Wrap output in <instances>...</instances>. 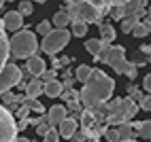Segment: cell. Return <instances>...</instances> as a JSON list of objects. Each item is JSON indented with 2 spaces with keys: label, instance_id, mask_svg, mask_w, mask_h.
Returning <instances> with one entry per match:
<instances>
[{
  "label": "cell",
  "instance_id": "cell-1",
  "mask_svg": "<svg viewBox=\"0 0 151 142\" xmlns=\"http://www.w3.org/2000/svg\"><path fill=\"white\" fill-rule=\"evenodd\" d=\"M113 91H115V81L102 70L92 68V74L83 83V89L79 91V102L85 108H94L113 98Z\"/></svg>",
  "mask_w": 151,
  "mask_h": 142
},
{
  "label": "cell",
  "instance_id": "cell-2",
  "mask_svg": "<svg viewBox=\"0 0 151 142\" xmlns=\"http://www.w3.org/2000/svg\"><path fill=\"white\" fill-rule=\"evenodd\" d=\"M38 51V40L36 34L30 30H17L13 38H9V55H13L15 59H28L36 55Z\"/></svg>",
  "mask_w": 151,
  "mask_h": 142
},
{
  "label": "cell",
  "instance_id": "cell-3",
  "mask_svg": "<svg viewBox=\"0 0 151 142\" xmlns=\"http://www.w3.org/2000/svg\"><path fill=\"white\" fill-rule=\"evenodd\" d=\"M104 64H109L111 68H113V72L124 74V76H128L130 81H134L136 74H138V72H136V66L128 62V57H126V49H124V47H113V45H111L109 53H106V62H104Z\"/></svg>",
  "mask_w": 151,
  "mask_h": 142
},
{
  "label": "cell",
  "instance_id": "cell-4",
  "mask_svg": "<svg viewBox=\"0 0 151 142\" xmlns=\"http://www.w3.org/2000/svg\"><path fill=\"white\" fill-rule=\"evenodd\" d=\"M64 11L70 17V24H77V21H81V24H100L102 17H104L94 4H89L87 0H81L79 4H73V6L66 4Z\"/></svg>",
  "mask_w": 151,
  "mask_h": 142
},
{
  "label": "cell",
  "instance_id": "cell-5",
  "mask_svg": "<svg viewBox=\"0 0 151 142\" xmlns=\"http://www.w3.org/2000/svg\"><path fill=\"white\" fill-rule=\"evenodd\" d=\"M136 113H138V106H136L134 100L122 98V100H119L117 110H115L111 117H106L104 123H106V125H124V123H130V119H134Z\"/></svg>",
  "mask_w": 151,
  "mask_h": 142
},
{
  "label": "cell",
  "instance_id": "cell-6",
  "mask_svg": "<svg viewBox=\"0 0 151 142\" xmlns=\"http://www.w3.org/2000/svg\"><path fill=\"white\" fill-rule=\"evenodd\" d=\"M68 40H70V32L68 30H51L49 34L43 36L41 40V49L47 53V55H53L58 51H62V49L68 45Z\"/></svg>",
  "mask_w": 151,
  "mask_h": 142
},
{
  "label": "cell",
  "instance_id": "cell-7",
  "mask_svg": "<svg viewBox=\"0 0 151 142\" xmlns=\"http://www.w3.org/2000/svg\"><path fill=\"white\" fill-rule=\"evenodd\" d=\"M17 138L15 117L6 106L0 104V142H13Z\"/></svg>",
  "mask_w": 151,
  "mask_h": 142
},
{
  "label": "cell",
  "instance_id": "cell-8",
  "mask_svg": "<svg viewBox=\"0 0 151 142\" xmlns=\"http://www.w3.org/2000/svg\"><path fill=\"white\" fill-rule=\"evenodd\" d=\"M22 68L19 66H15V64H11V62H6L4 64V68L0 70V96L2 93H6L11 87H15L19 81H22Z\"/></svg>",
  "mask_w": 151,
  "mask_h": 142
},
{
  "label": "cell",
  "instance_id": "cell-9",
  "mask_svg": "<svg viewBox=\"0 0 151 142\" xmlns=\"http://www.w3.org/2000/svg\"><path fill=\"white\" fill-rule=\"evenodd\" d=\"M0 19H2V26H4L6 32H17V30L24 28V17L17 11H9L4 17H0Z\"/></svg>",
  "mask_w": 151,
  "mask_h": 142
},
{
  "label": "cell",
  "instance_id": "cell-10",
  "mask_svg": "<svg viewBox=\"0 0 151 142\" xmlns=\"http://www.w3.org/2000/svg\"><path fill=\"white\" fill-rule=\"evenodd\" d=\"M26 74H32L34 78H38L43 72H45V59L43 57H38V55H32V57H28V62H26Z\"/></svg>",
  "mask_w": 151,
  "mask_h": 142
},
{
  "label": "cell",
  "instance_id": "cell-11",
  "mask_svg": "<svg viewBox=\"0 0 151 142\" xmlns=\"http://www.w3.org/2000/svg\"><path fill=\"white\" fill-rule=\"evenodd\" d=\"M64 119H66V106L55 104V106L49 108V113H47V121H49V125H51V127H58Z\"/></svg>",
  "mask_w": 151,
  "mask_h": 142
},
{
  "label": "cell",
  "instance_id": "cell-12",
  "mask_svg": "<svg viewBox=\"0 0 151 142\" xmlns=\"http://www.w3.org/2000/svg\"><path fill=\"white\" fill-rule=\"evenodd\" d=\"M6 62H9V34L2 26V19H0V70L4 68Z\"/></svg>",
  "mask_w": 151,
  "mask_h": 142
},
{
  "label": "cell",
  "instance_id": "cell-13",
  "mask_svg": "<svg viewBox=\"0 0 151 142\" xmlns=\"http://www.w3.org/2000/svg\"><path fill=\"white\" fill-rule=\"evenodd\" d=\"M77 127H79V123H77V119H73V117H66L62 123L58 125V134L62 136V138H73V134L77 131Z\"/></svg>",
  "mask_w": 151,
  "mask_h": 142
},
{
  "label": "cell",
  "instance_id": "cell-14",
  "mask_svg": "<svg viewBox=\"0 0 151 142\" xmlns=\"http://www.w3.org/2000/svg\"><path fill=\"white\" fill-rule=\"evenodd\" d=\"M43 93V81L41 78H32V81H30V83L26 85V98H38V96H41Z\"/></svg>",
  "mask_w": 151,
  "mask_h": 142
},
{
  "label": "cell",
  "instance_id": "cell-15",
  "mask_svg": "<svg viewBox=\"0 0 151 142\" xmlns=\"http://www.w3.org/2000/svg\"><path fill=\"white\" fill-rule=\"evenodd\" d=\"M98 26H100V40L111 45V43L115 40V28H113V24H104V21H100Z\"/></svg>",
  "mask_w": 151,
  "mask_h": 142
},
{
  "label": "cell",
  "instance_id": "cell-16",
  "mask_svg": "<svg viewBox=\"0 0 151 142\" xmlns=\"http://www.w3.org/2000/svg\"><path fill=\"white\" fill-rule=\"evenodd\" d=\"M43 93L47 98H60V93H62V83H60V81H49V83L43 85Z\"/></svg>",
  "mask_w": 151,
  "mask_h": 142
},
{
  "label": "cell",
  "instance_id": "cell-17",
  "mask_svg": "<svg viewBox=\"0 0 151 142\" xmlns=\"http://www.w3.org/2000/svg\"><path fill=\"white\" fill-rule=\"evenodd\" d=\"M117 136H119V142L132 140V138H136V127H134V125H130V123H124V125H119Z\"/></svg>",
  "mask_w": 151,
  "mask_h": 142
},
{
  "label": "cell",
  "instance_id": "cell-18",
  "mask_svg": "<svg viewBox=\"0 0 151 142\" xmlns=\"http://www.w3.org/2000/svg\"><path fill=\"white\" fill-rule=\"evenodd\" d=\"M68 24H70V17H68L66 11H58V13L53 15V19H51V26H53L55 30H66Z\"/></svg>",
  "mask_w": 151,
  "mask_h": 142
},
{
  "label": "cell",
  "instance_id": "cell-19",
  "mask_svg": "<svg viewBox=\"0 0 151 142\" xmlns=\"http://www.w3.org/2000/svg\"><path fill=\"white\" fill-rule=\"evenodd\" d=\"M149 32H151L149 17H147V19H140V21L134 26V30H132V34H134L136 38H145V36H149Z\"/></svg>",
  "mask_w": 151,
  "mask_h": 142
},
{
  "label": "cell",
  "instance_id": "cell-20",
  "mask_svg": "<svg viewBox=\"0 0 151 142\" xmlns=\"http://www.w3.org/2000/svg\"><path fill=\"white\" fill-rule=\"evenodd\" d=\"M134 127H136V136H138L140 140H147V142H149V136H151V121L147 119V121H140V123H134Z\"/></svg>",
  "mask_w": 151,
  "mask_h": 142
},
{
  "label": "cell",
  "instance_id": "cell-21",
  "mask_svg": "<svg viewBox=\"0 0 151 142\" xmlns=\"http://www.w3.org/2000/svg\"><path fill=\"white\" fill-rule=\"evenodd\" d=\"M89 74H92V68H89L87 64H81V66H79L75 72H73V76L79 81V83H85V81L89 78Z\"/></svg>",
  "mask_w": 151,
  "mask_h": 142
},
{
  "label": "cell",
  "instance_id": "cell-22",
  "mask_svg": "<svg viewBox=\"0 0 151 142\" xmlns=\"http://www.w3.org/2000/svg\"><path fill=\"white\" fill-rule=\"evenodd\" d=\"M138 21H140V17H136V15H128V17H124V19H122V32L130 34Z\"/></svg>",
  "mask_w": 151,
  "mask_h": 142
},
{
  "label": "cell",
  "instance_id": "cell-23",
  "mask_svg": "<svg viewBox=\"0 0 151 142\" xmlns=\"http://www.w3.org/2000/svg\"><path fill=\"white\" fill-rule=\"evenodd\" d=\"M85 49H87V53L89 55H94V59H96V55L100 53V49H102V40H96V38H92V40H85Z\"/></svg>",
  "mask_w": 151,
  "mask_h": 142
},
{
  "label": "cell",
  "instance_id": "cell-24",
  "mask_svg": "<svg viewBox=\"0 0 151 142\" xmlns=\"http://www.w3.org/2000/svg\"><path fill=\"white\" fill-rule=\"evenodd\" d=\"M92 125H96V117H94V113L89 108H85V110H81V127H92Z\"/></svg>",
  "mask_w": 151,
  "mask_h": 142
},
{
  "label": "cell",
  "instance_id": "cell-25",
  "mask_svg": "<svg viewBox=\"0 0 151 142\" xmlns=\"http://www.w3.org/2000/svg\"><path fill=\"white\" fill-rule=\"evenodd\" d=\"M124 6H126V4H113V6H111V9H109V15H111V19H117V21H122V19L126 17Z\"/></svg>",
  "mask_w": 151,
  "mask_h": 142
},
{
  "label": "cell",
  "instance_id": "cell-26",
  "mask_svg": "<svg viewBox=\"0 0 151 142\" xmlns=\"http://www.w3.org/2000/svg\"><path fill=\"white\" fill-rule=\"evenodd\" d=\"M26 106H28V110H34V113H38V115H43L45 113V106L38 102L36 98H26V102H24Z\"/></svg>",
  "mask_w": 151,
  "mask_h": 142
},
{
  "label": "cell",
  "instance_id": "cell-27",
  "mask_svg": "<svg viewBox=\"0 0 151 142\" xmlns=\"http://www.w3.org/2000/svg\"><path fill=\"white\" fill-rule=\"evenodd\" d=\"M34 125H36V134H38V136H45L47 131L51 129V125H49V121H47V117H38Z\"/></svg>",
  "mask_w": 151,
  "mask_h": 142
},
{
  "label": "cell",
  "instance_id": "cell-28",
  "mask_svg": "<svg viewBox=\"0 0 151 142\" xmlns=\"http://www.w3.org/2000/svg\"><path fill=\"white\" fill-rule=\"evenodd\" d=\"M128 62H130V64H134V66L138 68V66H145V64H149V57H147V55H143L140 51H136V53L132 55V59H128Z\"/></svg>",
  "mask_w": 151,
  "mask_h": 142
},
{
  "label": "cell",
  "instance_id": "cell-29",
  "mask_svg": "<svg viewBox=\"0 0 151 142\" xmlns=\"http://www.w3.org/2000/svg\"><path fill=\"white\" fill-rule=\"evenodd\" d=\"M22 17H26V15H32L34 13V6H32V2L30 0H24V2H19V11H17Z\"/></svg>",
  "mask_w": 151,
  "mask_h": 142
},
{
  "label": "cell",
  "instance_id": "cell-30",
  "mask_svg": "<svg viewBox=\"0 0 151 142\" xmlns=\"http://www.w3.org/2000/svg\"><path fill=\"white\" fill-rule=\"evenodd\" d=\"M128 93H130L128 98H130V100H134V102H136V100H140L143 96H147V93H143V91H140L136 85H128Z\"/></svg>",
  "mask_w": 151,
  "mask_h": 142
},
{
  "label": "cell",
  "instance_id": "cell-31",
  "mask_svg": "<svg viewBox=\"0 0 151 142\" xmlns=\"http://www.w3.org/2000/svg\"><path fill=\"white\" fill-rule=\"evenodd\" d=\"M73 34L75 36H85L87 34V24H81V21L73 24Z\"/></svg>",
  "mask_w": 151,
  "mask_h": 142
},
{
  "label": "cell",
  "instance_id": "cell-32",
  "mask_svg": "<svg viewBox=\"0 0 151 142\" xmlns=\"http://www.w3.org/2000/svg\"><path fill=\"white\" fill-rule=\"evenodd\" d=\"M36 30H38V34H43V36H45V34H49V32L53 30V26H51V21H47V19H43V21L36 26Z\"/></svg>",
  "mask_w": 151,
  "mask_h": 142
},
{
  "label": "cell",
  "instance_id": "cell-33",
  "mask_svg": "<svg viewBox=\"0 0 151 142\" xmlns=\"http://www.w3.org/2000/svg\"><path fill=\"white\" fill-rule=\"evenodd\" d=\"M102 136L106 138V142H119V136H117V129H113V127H106Z\"/></svg>",
  "mask_w": 151,
  "mask_h": 142
},
{
  "label": "cell",
  "instance_id": "cell-34",
  "mask_svg": "<svg viewBox=\"0 0 151 142\" xmlns=\"http://www.w3.org/2000/svg\"><path fill=\"white\" fill-rule=\"evenodd\" d=\"M138 110H147V113H149V110H151V98L149 96H143V98H140L138 100Z\"/></svg>",
  "mask_w": 151,
  "mask_h": 142
},
{
  "label": "cell",
  "instance_id": "cell-35",
  "mask_svg": "<svg viewBox=\"0 0 151 142\" xmlns=\"http://www.w3.org/2000/svg\"><path fill=\"white\" fill-rule=\"evenodd\" d=\"M43 138H45V142H60V134H58V129H55V127H51Z\"/></svg>",
  "mask_w": 151,
  "mask_h": 142
},
{
  "label": "cell",
  "instance_id": "cell-36",
  "mask_svg": "<svg viewBox=\"0 0 151 142\" xmlns=\"http://www.w3.org/2000/svg\"><path fill=\"white\" fill-rule=\"evenodd\" d=\"M55 74H58V72H55V70L51 68V70H45V72H43L41 76H38V78H43L45 83H49V81H55Z\"/></svg>",
  "mask_w": 151,
  "mask_h": 142
},
{
  "label": "cell",
  "instance_id": "cell-37",
  "mask_svg": "<svg viewBox=\"0 0 151 142\" xmlns=\"http://www.w3.org/2000/svg\"><path fill=\"white\" fill-rule=\"evenodd\" d=\"M28 113H30V110H28L26 104H19V106H17V119H26Z\"/></svg>",
  "mask_w": 151,
  "mask_h": 142
},
{
  "label": "cell",
  "instance_id": "cell-38",
  "mask_svg": "<svg viewBox=\"0 0 151 142\" xmlns=\"http://www.w3.org/2000/svg\"><path fill=\"white\" fill-rule=\"evenodd\" d=\"M143 89L147 91V96H149V91H151V74H147V76L143 78Z\"/></svg>",
  "mask_w": 151,
  "mask_h": 142
},
{
  "label": "cell",
  "instance_id": "cell-39",
  "mask_svg": "<svg viewBox=\"0 0 151 142\" xmlns=\"http://www.w3.org/2000/svg\"><path fill=\"white\" fill-rule=\"evenodd\" d=\"M73 85H75V78H64V83H62V91L73 89Z\"/></svg>",
  "mask_w": 151,
  "mask_h": 142
},
{
  "label": "cell",
  "instance_id": "cell-40",
  "mask_svg": "<svg viewBox=\"0 0 151 142\" xmlns=\"http://www.w3.org/2000/svg\"><path fill=\"white\" fill-rule=\"evenodd\" d=\"M140 53L149 57V53H151V47H149V45H140Z\"/></svg>",
  "mask_w": 151,
  "mask_h": 142
},
{
  "label": "cell",
  "instance_id": "cell-41",
  "mask_svg": "<svg viewBox=\"0 0 151 142\" xmlns=\"http://www.w3.org/2000/svg\"><path fill=\"white\" fill-rule=\"evenodd\" d=\"M51 64H53V70L62 68V62H60V57H53V59H51Z\"/></svg>",
  "mask_w": 151,
  "mask_h": 142
},
{
  "label": "cell",
  "instance_id": "cell-42",
  "mask_svg": "<svg viewBox=\"0 0 151 142\" xmlns=\"http://www.w3.org/2000/svg\"><path fill=\"white\" fill-rule=\"evenodd\" d=\"M64 78H75L73 76V70H70V68H64V74H62Z\"/></svg>",
  "mask_w": 151,
  "mask_h": 142
},
{
  "label": "cell",
  "instance_id": "cell-43",
  "mask_svg": "<svg viewBox=\"0 0 151 142\" xmlns=\"http://www.w3.org/2000/svg\"><path fill=\"white\" fill-rule=\"evenodd\" d=\"M79 2H81V0H66V4H68V6H73V4H79Z\"/></svg>",
  "mask_w": 151,
  "mask_h": 142
},
{
  "label": "cell",
  "instance_id": "cell-44",
  "mask_svg": "<svg viewBox=\"0 0 151 142\" xmlns=\"http://www.w3.org/2000/svg\"><path fill=\"white\" fill-rule=\"evenodd\" d=\"M13 142H32V140H28V138H15Z\"/></svg>",
  "mask_w": 151,
  "mask_h": 142
},
{
  "label": "cell",
  "instance_id": "cell-45",
  "mask_svg": "<svg viewBox=\"0 0 151 142\" xmlns=\"http://www.w3.org/2000/svg\"><path fill=\"white\" fill-rule=\"evenodd\" d=\"M126 142H136V138H132V140H126Z\"/></svg>",
  "mask_w": 151,
  "mask_h": 142
},
{
  "label": "cell",
  "instance_id": "cell-46",
  "mask_svg": "<svg viewBox=\"0 0 151 142\" xmlns=\"http://www.w3.org/2000/svg\"><path fill=\"white\" fill-rule=\"evenodd\" d=\"M36 2H41V4H43V2H47V0H36Z\"/></svg>",
  "mask_w": 151,
  "mask_h": 142
},
{
  "label": "cell",
  "instance_id": "cell-47",
  "mask_svg": "<svg viewBox=\"0 0 151 142\" xmlns=\"http://www.w3.org/2000/svg\"><path fill=\"white\" fill-rule=\"evenodd\" d=\"M2 4H4V0H0V6H2Z\"/></svg>",
  "mask_w": 151,
  "mask_h": 142
},
{
  "label": "cell",
  "instance_id": "cell-48",
  "mask_svg": "<svg viewBox=\"0 0 151 142\" xmlns=\"http://www.w3.org/2000/svg\"><path fill=\"white\" fill-rule=\"evenodd\" d=\"M4 2H13V0H4Z\"/></svg>",
  "mask_w": 151,
  "mask_h": 142
}]
</instances>
